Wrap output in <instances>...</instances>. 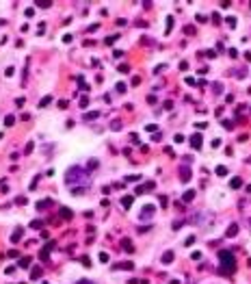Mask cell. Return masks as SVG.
Segmentation results:
<instances>
[{"label": "cell", "mask_w": 251, "mask_h": 284, "mask_svg": "<svg viewBox=\"0 0 251 284\" xmlns=\"http://www.w3.org/2000/svg\"><path fill=\"white\" fill-rule=\"evenodd\" d=\"M219 260H221V269H219V273L230 275V273L236 271V258H234V254H230L227 250L219 252Z\"/></svg>", "instance_id": "cell-1"}, {"label": "cell", "mask_w": 251, "mask_h": 284, "mask_svg": "<svg viewBox=\"0 0 251 284\" xmlns=\"http://www.w3.org/2000/svg\"><path fill=\"white\" fill-rule=\"evenodd\" d=\"M67 182L69 184H89V176L84 169H80V167H69L67 169Z\"/></svg>", "instance_id": "cell-2"}, {"label": "cell", "mask_w": 251, "mask_h": 284, "mask_svg": "<svg viewBox=\"0 0 251 284\" xmlns=\"http://www.w3.org/2000/svg\"><path fill=\"white\" fill-rule=\"evenodd\" d=\"M154 211H156V208H154L152 204H147V206H143V208H141V219H143V217H145V219H149V217L154 215Z\"/></svg>", "instance_id": "cell-3"}, {"label": "cell", "mask_w": 251, "mask_h": 284, "mask_svg": "<svg viewBox=\"0 0 251 284\" xmlns=\"http://www.w3.org/2000/svg\"><path fill=\"white\" fill-rule=\"evenodd\" d=\"M180 178H182V182H188V180H191V169H188V165H182V167H180Z\"/></svg>", "instance_id": "cell-4"}, {"label": "cell", "mask_w": 251, "mask_h": 284, "mask_svg": "<svg viewBox=\"0 0 251 284\" xmlns=\"http://www.w3.org/2000/svg\"><path fill=\"white\" fill-rule=\"evenodd\" d=\"M173 258H175V252H173V250H167V252L163 254V262H165V264L173 262Z\"/></svg>", "instance_id": "cell-5"}, {"label": "cell", "mask_w": 251, "mask_h": 284, "mask_svg": "<svg viewBox=\"0 0 251 284\" xmlns=\"http://www.w3.org/2000/svg\"><path fill=\"white\" fill-rule=\"evenodd\" d=\"M191 145L195 147V150H199V147H201V135H199V132L191 137Z\"/></svg>", "instance_id": "cell-6"}, {"label": "cell", "mask_w": 251, "mask_h": 284, "mask_svg": "<svg viewBox=\"0 0 251 284\" xmlns=\"http://www.w3.org/2000/svg\"><path fill=\"white\" fill-rule=\"evenodd\" d=\"M121 247H123V252H128V254H132V252H134V247H132V241H130V239H123Z\"/></svg>", "instance_id": "cell-7"}, {"label": "cell", "mask_w": 251, "mask_h": 284, "mask_svg": "<svg viewBox=\"0 0 251 284\" xmlns=\"http://www.w3.org/2000/svg\"><path fill=\"white\" fill-rule=\"evenodd\" d=\"M132 202H134L132 195H123V197H121V206H123V208H130V206H132Z\"/></svg>", "instance_id": "cell-8"}, {"label": "cell", "mask_w": 251, "mask_h": 284, "mask_svg": "<svg viewBox=\"0 0 251 284\" xmlns=\"http://www.w3.org/2000/svg\"><path fill=\"white\" fill-rule=\"evenodd\" d=\"M230 186H232V189H240V186H242V178H238V176L232 178V180H230Z\"/></svg>", "instance_id": "cell-9"}, {"label": "cell", "mask_w": 251, "mask_h": 284, "mask_svg": "<svg viewBox=\"0 0 251 284\" xmlns=\"http://www.w3.org/2000/svg\"><path fill=\"white\" fill-rule=\"evenodd\" d=\"M236 234H238V225H236V223H232L230 228H227L225 236H236Z\"/></svg>", "instance_id": "cell-10"}, {"label": "cell", "mask_w": 251, "mask_h": 284, "mask_svg": "<svg viewBox=\"0 0 251 284\" xmlns=\"http://www.w3.org/2000/svg\"><path fill=\"white\" fill-rule=\"evenodd\" d=\"M22 234H24V230H22V228H17V230L11 234V241H13V243H17V241L22 239Z\"/></svg>", "instance_id": "cell-11"}, {"label": "cell", "mask_w": 251, "mask_h": 284, "mask_svg": "<svg viewBox=\"0 0 251 284\" xmlns=\"http://www.w3.org/2000/svg\"><path fill=\"white\" fill-rule=\"evenodd\" d=\"M48 206H52V200H44V202H37V211H44V208H48Z\"/></svg>", "instance_id": "cell-12"}, {"label": "cell", "mask_w": 251, "mask_h": 284, "mask_svg": "<svg viewBox=\"0 0 251 284\" xmlns=\"http://www.w3.org/2000/svg\"><path fill=\"white\" fill-rule=\"evenodd\" d=\"M61 217H63V219H72V217H74V213L69 211V208H65V206H63V208H61Z\"/></svg>", "instance_id": "cell-13"}, {"label": "cell", "mask_w": 251, "mask_h": 284, "mask_svg": "<svg viewBox=\"0 0 251 284\" xmlns=\"http://www.w3.org/2000/svg\"><path fill=\"white\" fill-rule=\"evenodd\" d=\"M117 269H126V271H132V269H134V264H132V262H119V264H117Z\"/></svg>", "instance_id": "cell-14"}, {"label": "cell", "mask_w": 251, "mask_h": 284, "mask_svg": "<svg viewBox=\"0 0 251 284\" xmlns=\"http://www.w3.org/2000/svg\"><path fill=\"white\" fill-rule=\"evenodd\" d=\"M37 7H41V9H48V7H52V0H37Z\"/></svg>", "instance_id": "cell-15"}, {"label": "cell", "mask_w": 251, "mask_h": 284, "mask_svg": "<svg viewBox=\"0 0 251 284\" xmlns=\"http://www.w3.org/2000/svg\"><path fill=\"white\" fill-rule=\"evenodd\" d=\"M41 273H44V271H41V267H35V269L30 271V278H33V280H37V278H39Z\"/></svg>", "instance_id": "cell-16"}, {"label": "cell", "mask_w": 251, "mask_h": 284, "mask_svg": "<svg viewBox=\"0 0 251 284\" xmlns=\"http://www.w3.org/2000/svg\"><path fill=\"white\" fill-rule=\"evenodd\" d=\"M217 176H221V178L227 176V167H225V165H219V167H217Z\"/></svg>", "instance_id": "cell-17"}, {"label": "cell", "mask_w": 251, "mask_h": 284, "mask_svg": "<svg viewBox=\"0 0 251 284\" xmlns=\"http://www.w3.org/2000/svg\"><path fill=\"white\" fill-rule=\"evenodd\" d=\"M195 200V191H186L184 193V202H193Z\"/></svg>", "instance_id": "cell-18"}, {"label": "cell", "mask_w": 251, "mask_h": 284, "mask_svg": "<svg viewBox=\"0 0 251 284\" xmlns=\"http://www.w3.org/2000/svg\"><path fill=\"white\" fill-rule=\"evenodd\" d=\"M212 91H214V93H221V91H223V85H221V83H212Z\"/></svg>", "instance_id": "cell-19"}, {"label": "cell", "mask_w": 251, "mask_h": 284, "mask_svg": "<svg viewBox=\"0 0 251 284\" xmlns=\"http://www.w3.org/2000/svg\"><path fill=\"white\" fill-rule=\"evenodd\" d=\"M13 124H15V117L13 115H7L5 117V126H13Z\"/></svg>", "instance_id": "cell-20"}, {"label": "cell", "mask_w": 251, "mask_h": 284, "mask_svg": "<svg viewBox=\"0 0 251 284\" xmlns=\"http://www.w3.org/2000/svg\"><path fill=\"white\" fill-rule=\"evenodd\" d=\"M28 264H30V258L24 256V258H20V264H17V267H28Z\"/></svg>", "instance_id": "cell-21"}, {"label": "cell", "mask_w": 251, "mask_h": 284, "mask_svg": "<svg viewBox=\"0 0 251 284\" xmlns=\"http://www.w3.org/2000/svg\"><path fill=\"white\" fill-rule=\"evenodd\" d=\"M50 100H52V98H50V96H46V98H44V100H41V102H39V108L48 106V104H50Z\"/></svg>", "instance_id": "cell-22"}, {"label": "cell", "mask_w": 251, "mask_h": 284, "mask_svg": "<svg viewBox=\"0 0 251 284\" xmlns=\"http://www.w3.org/2000/svg\"><path fill=\"white\" fill-rule=\"evenodd\" d=\"M41 225H44V223H41V221H39V219H35V221H33V223H30V228H33V230H39V228H41Z\"/></svg>", "instance_id": "cell-23"}, {"label": "cell", "mask_w": 251, "mask_h": 284, "mask_svg": "<svg viewBox=\"0 0 251 284\" xmlns=\"http://www.w3.org/2000/svg\"><path fill=\"white\" fill-rule=\"evenodd\" d=\"M110 128H113V130H121V122H119V119H115V122L110 124Z\"/></svg>", "instance_id": "cell-24"}, {"label": "cell", "mask_w": 251, "mask_h": 284, "mask_svg": "<svg viewBox=\"0 0 251 284\" xmlns=\"http://www.w3.org/2000/svg\"><path fill=\"white\" fill-rule=\"evenodd\" d=\"M95 167H98V161H95V158H91V161H89V165H87V169H95Z\"/></svg>", "instance_id": "cell-25"}, {"label": "cell", "mask_w": 251, "mask_h": 284, "mask_svg": "<svg viewBox=\"0 0 251 284\" xmlns=\"http://www.w3.org/2000/svg\"><path fill=\"white\" fill-rule=\"evenodd\" d=\"M87 104H89V96H82V98H80V106L84 108V106H87Z\"/></svg>", "instance_id": "cell-26"}, {"label": "cell", "mask_w": 251, "mask_h": 284, "mask_svg": "<svg viewBox=\"0 0 251 284\" xmlns=\"http://www.w3.org/2000/svg\"><path fill=\"white\" fill-rule=\"evenodd\" d=\"M163 108H165V111H171V108H173V102H171V100H167V102L163 104Z\"/></svg>", "instance_id": "cell-27"}, {"label": "cell", "mask_w": 251, "mask_h": 284, "mask_svg": "<svg viewBox=\"0 0 251 284\" xmlns=\"http://www.w3.org/2000/svg\"><path fill=\"white\" fill-rule=\"evenodd\" d=\"M115 89H117L119 93H123V91H126V83H117V87H115Z\"/></svg>", "instance_id": "cell-28"}, {"label": "cell", "mask_w": 251, "mask_h": 284, "mask_svg": "<svg viewBox=\"0 0 251 284\" xmlns=\"http://www.w3.org/2000/svg\"><path fill=\"white\" fill-rule=\"evenodd\" d=\"M98 115H100V113H87V115H84V119H87V122H89V119H95V117H98Z\"/></svg>", "instance_id": "cell-29"}, {"label": "cell", "mask_w": 251, "mask_h": 284, "mask_svg": "<svg viewBox=\"0 0 251 284\" xmlns=\"http://www.w3.org/2000/svg\"><path fill=\"white\" fill-rule=\"evenodd\" d=\"M156 128H158L156 124H149V126H145V130H147V132H156Z\"/></svg>", "instance_id": "cell-30"}, {"label": "cell", "mask_w": 251, "mask_h": 284, "mask_svg": "<svg viewBox=\"0 0 251 284\" xmlns=\"http://www.w3.org/2000/svg\"><path fill=\"white\" fill-rule=\"evenodd\" d=\"M223 128H227V130H232V128H234V122H227V119H225V122H223Z\"/></svg>", "instance_id": "cell-31"}, {"label": "cell", "mask_w": 251, "mask_h": 284, "mask_svg": "<svg viewBox=\"0 0 251 284\" xmlns=\"http://www.w3.org/2000/svg\"><path fill=\"white\" fill-rule=\"evenodd\" d=\"M227 24H230V28H234L236 26V17H227Z\"/></svg>", "instance_id": "cell-32"}, {"label": "cell", "mask_w": 251, "mask_h": 284, "mask_svg": "<svg viewBox=\"0 0 251 284\" xmlns=\"http://www.w3.org/2000/svg\"><path fill=\"white\" fill-rule=\"evenodd\" d=\"M100 260H102V262H108V254H106V252H102V254H100Z\"/></svg>", "instance_id": "cell-33"}, {"label": "cell", "mask_w": 251, "mask_h": 284, "mask_svg": "<svg viewBox=\"0 0 251 284\" xmlns=\"http://www.w3.org/2000/svg\"><path fill=\"white\" fill-rule=\"evenodd\" d=\"M128 69H130V67H128V65H123V63H121V65H119V72H121V74H126V72H128Z\"/></svg>", "instance_id": "cell-34"}, {"label": "cell", "mask_w": 251, "mask_h": 284, "mask_svg": "<svg viewBox=\"0 0 251 284\" xmlns=\"http://www.w3.org/2000/svg\"><path fill=\"white\" fill-rule=\"evenodd\" d=\"M30 152H33V143H28V145L24 147V154H30Z\"/></svg>", "instance_id": "cell-35"}, {"label": "cell", "mask_w": 251, "mask_h": 284, "mask_svg": "<svg viewBox=\"0 0 251 284\" xmlns=\"http://www.w3.org/2000/svg\"><path fill=\"white\" fill-rule=\"evenodd\" d=\"M184 243H186V245H193V243H195V236H193V234H191V236H188V239H186V241H184Z\"/></svg>", "instance_id": "cell-36"}, {"label": "cell", "mask_w": 251, "mask_h": 284, "mask_svg": "<svg viewBox=\"0 0 251 284\" xmlns=\"http://www.w3.org/2000/svg\"><path fill=\"white\" fill-rule=\"evenodd\" d=\"M80 260H82V264H87V267H91V260H89L87 256H82V258H80Z\"/></svg>", "instance_id": "cell-37"}, {"label": "cell", "mask_w": 251, "mask_h": 284, "mask_svg": "<svg viewBox=\"0 0 251 284\" xmlns=\"http://www.w3.org/2000/svg\"><path fill=\"white\" fill-rule=\"evenodd\" d=\"M137 180H139V176H128L126 178V182H137Z\"/></svg>", "instance_id": "cell-38"}, {"label": "cell", "mask_w": 251, "mask_h": 284, "mask_svg": "<svg viewBox=\"0 0 251 284\" xmlns=\"http://www.w3.org/2000/svg\"><path fill=\"white\" fill-rule=\"evenodd\" d=\"M212 22H217V24H219V22H221V17H219V13H212Z\"/></svg>", "instance_id": "cell-39"}, {"label": "cell", "mask_w": 251, "mask_h": 284, "mask_svg": "<svg viewBox=\"0 0 251 284\" xmlns=\"http://www.w3.org/2000/svg\"><path fill=\"white\" fill-rule=\"evenodd\" d=\"M132 85H134V87H137V85H141V78H139V76H134V78H132Z\"/></svg>", "instance_id": "cell-40"}, {"label": "cell", "mask_w": 251, "mask_h": 284, "mask_svg": "<svg viewBox=\"0 0 251 284\" xmlns=\"http://www.w3.org/2000/svg\"><path fill=\"white\" fill-rule=\"evenodd\" d=\"M59 108H67V100H61V102H59Z\"/></svg>", "instance_id": "cell-41"}, {"label": "cell", "mask_w": 251, "mask_h": 284, "mask_svg": "<svg viewBox=\"0 0 251 284\" xmlns=\"http://www.w3.org/2000/svg\"><path fill=\"white\" fill-rule=\"evenodd\" d=\"M76 284H93V282H89V280H80V282H76Z\"/></svg>", "instance_id": "cell-42"}, {"label": "cell", "mask_w": 251, "mask_h": 284, "mask_svg": "<svg viewBox=\"0 0 251 284\" xmlns=\"http://www.w3.org/2000/svg\"><path fill=\"white\" fill-rule=\"evenodd\" d=\"M245 59H247V61H251V52H247V54H245Z\"/></svg>", "instance_id": "cell-43"}, {"label": "cell", "mask_w": 251, "mask_h": 284, "mask_svg": "<svg viewBox=\"0 0 251 284\" xmlns=\"http://www.w3.org/2000/svg\"><path fill=\"white\" fill-rule=\"evenodd\" d=\"M0 139H2V132H0Z\"/></svg>", "instance_id": "cell-44"}]
</instances>
